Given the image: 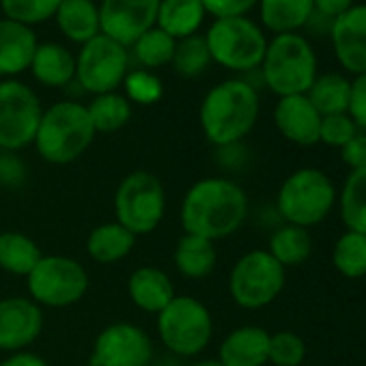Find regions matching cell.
I'll return each instance as SVG.
<instances>
[{
    "label": "cell",
    "mask_w": 366,
    "mask_h": 366,
    "mask_svg": "<svg viewBox=\"0 0 366 366\" xmlns=\"http://www.w3.org/2000/svg\"><path fill=\"white\" fill-rule=\"evenodd\" d=\"M174 295V282L162 267L140 265L127 278V297L142 312L157 315L170 304Z\"/></svg>",
    "instance_id": "19"
},
{
    "label": "cell",
    "mask_w": 366,
    "mask_h": 366,
    "mask_svg": "<svg viewBox=\"0 0 366 366\" xmlns=\"http://www.w3.org/2000/svg\"><path fill=\"white\" fill-rule=\"evenodd\" d=\"M261 24L274 35L297 33L315 14L312 0H259Z\"/></svg>",
    "instance_id": "26"
},
{
    "label": "cell",
    "mask_w": 366,
    "mask_h": 366,
    "mask_svg": "<svg viewBox=\"0 0 366 366\" xmlns=\"http://www.w3.org/2000/svg\"><path fill=\"white\" fill-rule=\"evenodd\" d=\"M334 54L349 74H366V5H353L330 29Z\"/></svg>",
    "instance_id": "16"
},
{
    "label": "cell",
    "mask_w": 366,
    "mask_h": 366,
    "mask_svg": "<svg viewBox=\"0 0 366 366\" xmlns=\"http://www.w3.org/2000/svg\"><path fill=\"white\" fill-rule=\"evenodd\" d=\"M312 5H315V11L334 20L338 18L340 14H345L349 7L355 5V0H312Z\"/></svg>",
    "instance_id": "45"
},
{
    "label": "cell",
    "mask_w": 366,
    "mask_h": 366,
    "mask_svg": "<svg viewBox=\"0 0 366 366\" xmlns=\"http://www.w3.org/2000/svg\"><path fill=\"white\" fill-rule=\"evenodd\" d=\"M54 18L65 39L78 46H84L102 33L99 7L93 0H61Z\"/></svg>",
    "instance_id": "25"
},
{
    "label": "cell",
    "mask_w": 366,
    "mask_h": 366,
    "mask_svg": "<svg viewBox=\"0 0 366 366\" xmlns=\"http://www.w3.org/2000/svg\"><path fill=\"white\" fill-rule=\"evenodd\" d=\"M336 199L334 181L323 170L304 166L282 181L276 194V212L285 224L310 229L332 214Z\"/></svg>",
    "instance_id": "6"
},
{
    "label": "cell",
    "mask_w": 366,
    "mask_h": 366,
    "mask_svg": "<svg viewBox=\"0 0 366 366\" xmlns=\"http://www.w3.org/2000/svg\"><path fill=\"white\" fill-rule=\"evenodd\" d=\"M250 205L248 194L231 177H205L194 181L179 205V222L183 233L199 235L209 242H220L237 233Z\"/></svg>",
    "instance_id": "1"
},
{
    "label": "cell",
    "mask_w": 366,
    "mask_h": 366,
    "mask_svg": "<svg viewBox=\"0 0 366 366\" xmlns=\"http://www.w3.org/2000/svg\"><path fill=\"white\" fill-rule=\"evenodd\" d=\"M349 91H351V80H347L342 74H321L308 89L306 97L315 106V110L321 117L330 114H342L349 108Z\"/></svg>",
    "instance_id": "29"
},
{
    "label": "cell",
    "mask_w": 366,
    "mask_h": 366,
    "mask_svg": "<svg viewBox=\"0 0 366 366\" xmlns=\"http://www.w3.org/2000/svg\"><path fill=\"white\" fill-rule=\"evenodd\" d=\"M155 357V342L147 330L132 321H117L99 330L93 340L91 366H149Z\"/></svg>",
    "instance_id": "13"
},
{
    "label": "cell",
    "mask_w": 366,
    "mask_h": 366,
    "mask_svg": "<svg viewBox=\"0 0 366 366\" xmlns=\"http://www.w3.org/2000/svg\"><path fill=\"white\" fill-rule=\"evenodd\" d=\"M136 235L121 227L117 220L97 224L86 237V254L99 265H117L136 246Z\"/></svg>",
    "instance_id": "23"
},
{
    "label": "cell",
    "mask_w": 366,
    "mask_h": 366,
    "mask_svg": "<svg viewBox=\"0 0 366 366\" xmlns=\"http://www.w3.org/2000/svg\"><path fill=\"white\" fill-rule=\"evenodd\" d=\"M306 360V342L300 334L282 330L269 334V360L274 366H300Z\"/></svg>",
    "instance_id": "37"
},
{
    "label": "cell",
    "mask_w": 366,
    "mask_h": 366,
    "mask_svg": "<svg viewBox=\"0 0 366 366\" xmlns=\"http://www.w3.org/2000/svg\"><path fill=\"white\" fill-rule=\"evenodd\" d=\"M91 287L86 267L67 254H44L26 276V293L41 308H69Z\"/></svg>",
    "instance_id": "9"
},
{
    "label": "cell",
    "mask_w": 366,
    "mask_h": 366,
    "mask_svg": "<svg viewBox=\"0 0 366 366\" xmlns=\"http://www.w3.org/2000/svg\"><path fill=\"white\" fill-rule=\"evenodd\" d=\"M201 3L209 16L220 20L248 16V11H252L259 5V0H201Z\"/></svg>",
    "instance_id": "41"
},
{
    "label": "cell",
    "mask_w": 366,
    "mask_h": 366,
    "mask_svg": "<svg viewBox=\"0 0 366 366\" xmlns=\"http://www.w3.org/2000/svg\"><path fill=\"white\" fill-rule=\"evenodd\" d=\"M44 114L37 93L20 80H0V151L20 153L35 142Z\"/></svg>",
    "instance_id": "11"
},
{
    "label": "cell",
    "mask_w": 366,
    "mask_h": 366,
    "mask_svg": "<svg viewBox=\"0 0 366 366\" xmlns=\"http://www.w3.org/2000/svg\"><path fill=\"white\" fill-rule=\"evenodd\" d=\"M95 136L86 106L76 99H61L44 108L33 147L44 162L67 166L89 151Z\"/></svg>",
    "instance_id": "3"
},
{
    "label": "cell",
    "mask_w": 366,
    "mask_h": 366,
    "mask_svg": "<svg viewBox=\"0 0 366 366\" xmlns=\"http://www.w3.org/2000/svg\"><path fill=\"white\" fill-rule=\"evenodd\" d=\"M166 188L151 170H134L125 174L112 199L114 220L136 237L157 231L166 216Z\"/></svg>",
    "instance_id": "7"
},
{
    "label": "cell",
    "mask_w": 366,
    "mask_h": 366,
    "mask_svg": "<svg viewBox=\"0 0 366 366\" xmlns=\"http://www.w3.org/2000/svg\"><path fill=\"white\" fill-rule=\"evenodd\" d=\"M261 112L259 91L244 78H231L212 86L199 108V123L214 147L244 142Z\"/></svg>",
    "instance_id": "2"
},
{
    "label": "cell",
    "mask_w": 366,
    "mask_h": 366,
    "mask_svg": "<svg viewBox=\"0 0 366 366\" xmlns=\"http://www.w3.org/2000/svg\"><path fill=\"white\" fill-rule=\"evenodd\" d=\"M340 155L351 170L366 168V134L357 132L345 147H340Z\"/></svg>",
    "instance_id": "43"
},
{
    "label": "cell",
    "mask_w": 366,
    "mask_h": 366,
    "mask_svg": "<svg viewBox=\"0 0 366 366\" xmlns=\"http://www.w3.org/2000/svg\"><path fill=\"white\" fill-rule=\"evenodd\" d=\"M205 7L201 0H159L157 29L170 35L174 41L199 35L205 22Z\"/></svg>",
    "instance_id": "24"
},
{
    "label": "cell",
    "mask_w": 366,
    "mask_h": 366,
    "mask_svg": "<svg viewBox=\"0 0 366 366\" xmlns=\"http://www.w3.org/2000/svg\"><path fill=\"white\" fill-rule=\"evenodd\" d=\"M332 265L345 278L366 276V235L345 231L332 248Z\"/></svg>",
    "instance_id": "32"
},
{
    "label": "cell",
    "mask_w": 366,
    "mask_h": 366,
    "mask_svg": "<svg viewBox=\"0 0 366 366\" xmlns=\"http://www.w3.org/2000/svg\"><path fill=\"white\" fill-rule=\"evenodd\" d=\"M205 41L212 63L237 74H250L259 69L267 50L265 31L248 16L214 20Z\"/></svg>",
    "instance_id": "8"
},
{
    "label": "cell",
    "mask_w": 366,
    "mask_h": 366,
    "mask_svg": "<svg viewBox=\"0 0 366 366\" xmlns=\"http://www.w3.org/2000/svg\"><path fill=\"white\" fill-rule=\"evenodd\" d=\"M338 209L347 231L366 235V168L349 172L338 194Z\"/></svg>",
    "instance_id": "28"
},
{
    "label": "cell",
    "mask_w": 366,
    "mask_h": 366,
    "mask_svg": "<svg viewBox=\"0 0 366 366\" xmlns=\"http://www.w3.org/2000/svg\"><path fill=\"white\" fill-rule=\"evenodd\" d=\"M357 134L355 123L351 121V117L347 112L342 114H330V117H321V132H319V142L327 144V147H345L353 136Z\"/></svg>",
    "instance_id": "38"
},
{
    "label": "cell",
    "mask_w": 366,
    "mask_h": 366,
    "mask_svg": "<svg viewBox=\"0 0 366 366\" xmlns=\"http://www.w3.org/2000/svg\"><path fill=\"white\" fill-rule=\"evenodd\" d=\"M172 69L181 76V78H199L207 71V67L212 65V56H209V48L203 35H192L186 39H179L174 46V54L170 61Z\"/></svg>",
    "instance_id": "33"
},
{
    "label": "cell",
    "mask_w": 366,
    "mask_h": 366,
    "mask_svg": "<svg viewBox=\"0 0 366 366\" xmlns=\"http://www.w3.org/2000/svg\"><path fill=\"white\" fill-rule=\"evenodd\" d=\"M123 95L129 104L136 106H153L162 99L164 95V84L162 80L147 69H134L127 71L123 80Z\"/></svg>",
    "instance_id": "36"
},
{
    "label": "cell",
    "mask_w": 366,
    "mask_h": 366,
    "mask_svg": "<svg viewBox=\"0 0 366 366\" xmlns=\"http://www.w3.org/2000/svg\"><path fill=\"white\" fill-rule=\"evenodd\" d=\"M190 366H222L216 357H203V360H197V362H192Z\"/></svg>",
    "instance_id": "47"
},
{
    "label": "cell",
    "mask_w": 366,
    "mask_h": 366,
    "mask_svg": "<svg viewBox=\"0 0 366 366\" xmlns=\"http://www.w3.org/2000/svg\"><path fill=\"white\" fill-rule=\"evenodd\" d=\"M59 5L61 0H0V9H3L7 20L31 29L54 18Z\"/></svg>",
    "instance_id": "35"
},
{
    "label": "cell",
    "mask_w": 366,
    "mask_h": 366,
    "mask_svg": "<svg viewBox=\"0 0 366 366\" xmlns=\"http://www.w3.org/2000/svg\"><path fill=\"white\" fill-rule=\"evenodd\" d=\"M29 177L26 162L20 157V153L14 151H0V186L7 190H18L24 186Z\"/></svg>",
    "instance_id": "39"
},
{
    "label": "cell",
    "mask_w": 366,
    "mask_h": 366,
    "mask_svg": "<svg viewBox=\"0 0 366 366\" xmlns=\"http://www.w3.org/2000/svg\"><path fill=\"white\" fill-rule=\"evenodd\" d=\"M172 263H174V269L179 272V276L188 278V280H197V282L205 280L214 274V269L218 265L216 244L205 237H199V235L183 233L179 237V242L174 244Z\"/></svg>",
    "instance_id": "22"
},
{
    "label": "cell",
    "mask_w": 366,
    "mask_h": 366,
    "mask_svg": "<svg viewBox=\"0 0 366 366\" xmlns=\"http://www.w3.org/2000/svg\"><path fill=\"white\" fill-rule=\"evenodd\" d=\"M39 41L31 26L14 20H0V78L14 80L31 67Z\"/></svg>",
    "instance_id": "20"
},
{
    "label": "cell",
    "mask_w": 366,
    "mask_h": 366,
    "mask_svg": "<svg viewBox=\"0 0 366 366\" xmlns=\"http://www.w3.org/2000/svg\"><path fill=\"white\" fill-rule=\"evenodd\" d=\"M267 252L287 269V267H297L302 265L310 252H312V237L308 229L293 227V224H282L278 227L272 237H269V248Z\"/></svg>",
    "instance_id": "30"
},
{
    "label": "cell",
    "mask_w": 366,
    "mask_h": 366,
    "mask_svg": "<svg viewBox=\"0 0 366 366\" xmlns=\"http://www.w3.org/2000/svg\"><path fill=\"white\" fill-rule=\"evenodd\" d=\"M159 0H102L99 29L123 48H132L157 24Z\"/></svg>",
    "instance_id": "14"
},
{
    "label": "cell",
    "mask_w": 366,
    "mask_h": 366,
    "mask_svg": "<svg viewBox=\"0 0 366 366\" xmlns=\"http://www.w3.org/2000/svg\"><path fill=\"white\" fill-rule=\"evenodd\" d=\"M149 366H186V364H183L181 357L166 353V355H162V357H153V362H151Z\"/></svg>",
    "instance_id": "46"
},
{
    "label": "cell",
    "mask_w": 366,
    "mask_h": 366,
    "mask_svg": "<svg viewBox=\"0 0 366 366\" xmlns=\"http://www.w3.org/2000/svg\"><path fill=\"white\" fill-rule=\"evenodd\" d=\"M44 332V308L29 295L0 300V351H29Z\"/></svg>",
    "instance_id": "15"
},
{
    "label": "cell",
    "mask_w": 366,
    "mask_h": 366,
    "mask_svg": "<svg viewBox=\"0 0 366 366\" xmlns=\"http://www.w3.org/2000/svg\"><path fill=\"white\" fill-rule=\"evenodd\" d=\"M0 366H50L46 357H41L35 351H18V353H7L0 360Z\"/></svg>",
    "instance_id": "44"
},
{
    "label": "cell",
    "mask_w": 366,
    "mask_h": 366,
    "mask_svg": "<svg viewBox=\"0 0 366 366\" xmlns=\"http://www.w3.org/2000/svg\"><path fill=\"white\" fill-rule=\"evenodd\" d=\"M174 46H177V41L155 26V29L147 31L132 46V56L140 63V69L153 71V69L170 65L172 54H174Z\"/></svg>",
    "instance_id": "34"
},
{
    "label": "cell",
    "mask_w": 366,
    "mask_h": 366,
    "mask_svg": "<svg viewBox=\"0 0 366 366\" xmlns=\"http://www.w3.org/2000/svg\"><path fill=\"white\" fill-rule=\"evenodd\" d=\"M86 112L95 134H114L132 121V104L119 91L95 95L86 106Z\"/></svg>",
    "instance_id": "31"
},
{
    "label": "cell",
    "mask_w": 366,
    "mask_h": 366,
    "mask_svg": "<svg viewBox=\"0 0 366 366\" xmlns=\"http://www.w3.org/2000/svg\"><path fill=\"white\" fill-rule=\"evenodd\" d=\"M274 125L289 142L297 147H312L319 142L321 114L306 95L278 97L274 108Z\"/></svg>",
    "instance_id": "17"
},
{
    "label": "cell",
    "mask_w": 366,
    "mask_h": 366,
    "mask_svg": "<svg viewBox=\"0 0 366 366\" xmlns=\"http://www.w3.org/2000/svg\"><path fill=\"white\" fill-rule=\"evenodd\" d=\"M216 360L222 366H265L269 360V332L261 325H239L231 330Z\"/></svg>",
    "instance_id": "18"
},
{
    "label": "cell",
    "mask_w": 366,
    "mask_h": 366,
    "mask_svg": "<svg viewBox=\"0 0 366 366\" xmlns=\"http://www.w3.org/2000/svg\"><path fill=\"white\" fill-rule=\"evenodd\" d=\"M287 285V269L267 252L250 250L242 254L229 274L231 300L246 310H259L276 302Z\"/></svg>",
    "instance_id": "10"
},
{
    "label": "cell",
    "mask_w": 366,
    "mask_h": 366,
    "mask_svg": "<svg viewBox=\"0 0 366 366\" xmlns=\"http://www.w3.org/2000/svg\"><path fill=\"white\" fill-rule=\"evenodd\" d=\"M129 71V50L106 35H97L76 54V82L84 93H114Z\"/></svg>",
    "instance_id": "12"
},
{
    "label": "cell",
    "mask_w": 366,
    "mask_h": 366,
    "mask_svg": "<svg viewBox=\"0 0 366 366\" xmlns=\"http://www.w3.org/2000/svg\"><path fill=\"white\" fill-rule=\"evenodd\" d=\"M44 257L37 242L20 231H3L0 233V269L26 278L33 267Z\"/></svg>",
    "instance_id": "27"
},
{
    "label": "cell",
    "mask_w": 366,
    "mask_h": 366,
    "mask_svg": "<svg viewBox=\"0 0 366 366\" xmlns=\"http://www.w3.org/2000/svg\"><path fill=\"white\" fill-rule=\"evenodd\" d=\"M216 164L224 172H239L250 164V151L244 142L216 147Z\"/></svg>",
    "instance_id": "40"
},
{
    "label": "cell",
    "mask_w": 366,
    "mask_h": 366,
    "mask_svg": "<svg viewBox=\"0 0 366 366\" xmlns=\"http://www.w3.org/2000/svg\"><path fill=\"white\" fill-rule=\"evenodd\" d=\"M155 327L166 353L181 360L201 355L214 338L212 310L192 295H174L155 315Z\"/></svg>",
    "instance_id": "5"
},
{
    "label": "cell",
    "mask_w": 366,
    "mask_h": 366,
    "mask_svg": "<svg viewBox=\"0 0 366 366\" xmlns=\"http://www.w3.org/2000/svg\"><path fill=\"white\" fill-rule=\"evenodd\" d=\"M263 86L278 97L306 95L317 80V54L300 33L276 35L267 41L263 63L259 67Z\"/></svg>",
    "instance_id": "4"
},
{
    "label": "cell",
    "mask_w": 366,
    "mask_h": 366,
    "mask_svg": "<svg viewBox=\"0 0 366 366\" xmlns=\"http://www.w3.org/2000/svg\"><path fill=\"white\" fill-rule=\"evenodd\" d=\"M347 114L351 117L357 129H366V74H357L351 80Z\"/></svg>",
    "instance_id": "42"
},
{
    "label": "cell",
    "mask_w": 366,
    "mask_h": 366,
    "mask_svg": "<svg viewBox=\"0 0 366 366\" xmlns=\"http://www.w3.org/2000/svg\"><path fill=\"white\" fill-rule=\"evenodd\" d=\"M33 78L48 89H67L76 80V54L54 41L39 44L31 61Z\"/></svg>",
    "instance_id": "21"
},
{
    "label": "cell",
    "mask_w": 366,
    "mask_h": 366,
    "mask_svg": "<svg viewBox=\"0 0 366 366\" xmlns=\"http://www.w3.org/2000/svg\"><path fill=\"white\" fill-rule=\"evenodd\" d=\"M84 366H91V364H84Z\"/></svg>",
    "instance_id": "48"
}]
</instances>
